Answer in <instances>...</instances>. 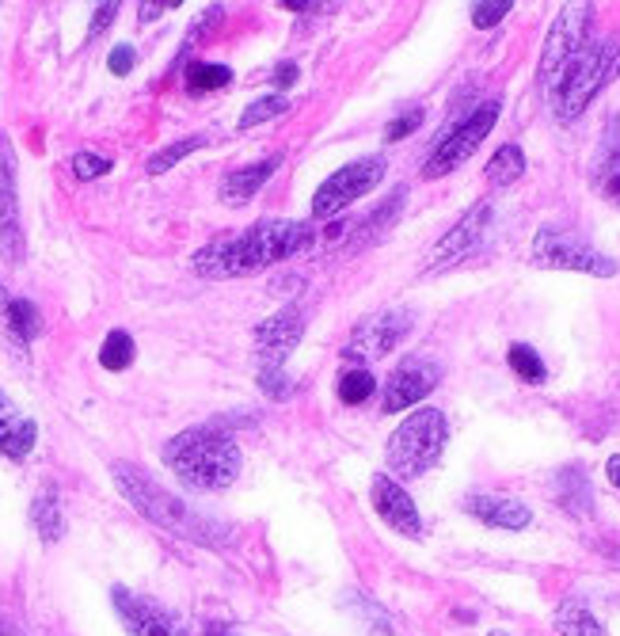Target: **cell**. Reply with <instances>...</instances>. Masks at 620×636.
I'll return each mask as SVG.
<instances>
[{
  "label": "cell",
  "instance_id": "cell-24",
  "mask_svg": "<svg viewBox=\"0 0 620 636\" xmlns=\"http://www.w3.org/2000/svg\"><path fill=\"white\" fill-rule=\"evenodd\" d=\"M484 176H487V183H495V188H510L514 180H522L525 176L522 145H499V149L491 153V160H487Z\"/></svg>",
  "mask_w": 620,
  "mask_h": 636
},
{
  "label": "cell",
  "instance_id": "cell-28",
  "mask_svg": "<svg viewBox=\"0 0 620 636\" xmlns=\"http://www.w3.org/2000/svg\"><path fill=\"white\" fill-rule=\"evenodd\" d=\"M198 149H206V137H203V134H195V137H183V142H172V145H168V149L153 153V160H149V172H153V176L168 172V168H175V165H180V160H187L191 153H198Z\"/></svg>",
  "mask_w": 620,
  "mask_h": 636
},
{
  "label": "cell",
  "instance_id": "cell-35",
  "mask_svg": "<svg viewBox=\"0 0 620 636\" xmlns=\"http://www.w3.org/2000/svg\"><path fill=\"white\" fill-rule=\"evenodd\" d=\"M134 65H137V50H134V46H114L111 58H107V69H111V73H119V76H126Z\"/></svg>",
  "mask_w": 620,
  "mask_h": 636
},
{
  "label": "cell",
  "instance_id": "cell-40",
  "mask_svg": "<svg viewBox=\"0 0 620 636\" xmlns=\"http://www.w3.org/2000/svg\"><path fill=\"white\" fill-rule=\"evenodd\" d=\"M606 472H609V480H613V488H620V454H617V457H609Z\"/></svg>",
  "mask_w": 620,
  "mask_h": 636
},
{
  "label": "cell",
  "instance_id": "cell-27",
  "mask_svg": "<svg viewBox=\"0 0 620 636\" xmlns=\"http://www.w3.org/2000/svg\"><path fill=\"white\" fill-rule=\"evenodd\" d=\"M374 389H377V382H374V374L369 370H343V377H339V400L343 405H366L369 397H374Z\"/></svg>",
  "mask_w": 620,
  "mask_h": 636
},
{
  "label": "cell",
  "instance_id": "cell-12",
  "mask_svg": "<svg viewBox=\"0 0 620 636\" xmlns=\"http://www.w3.org/2000/svg\"><path fill=\"white\" fill-rule=\"evenodd\" d=\"M412 324H415L412 313H404V309H389V313L369 316V321H362L358 328H354L343 355L347 359H385V355L412 332Z\"/></svg>",
  "mask_w": 620,
  "mask_h": 636
},
{
  "label": "cell",
  "instance_id": "cell-38",
  "mask_svg": "<svg viewBox=\"0 0 620 636\" xmlns=\"http://www.w3.org/2000/svg\"><path fill=\"white\" fill-rule=\"evenodd\" d=\"M275 81L282 84V88H290V84L297 81V65H293V61H282V65L275 69Z\"/></svg>",
  "mask_w": 620,
  "mask_h": 636
},
{
  "label": "cell",
  "instance_id": "cell-37",
  "mask_svg": "<svg viewBox=\"0 0 620 636\" xmlns=\"http://www.w3.org/2000/svg\"><path fill=\"white\" fill-rule=\"evenodd\" d=\"M282 8H290V12H328L336 4H324V0H282Z\"/></svg>",
  "mask_w": 620,
  "mask_h": 636
},
{
  "label": "cell",
  "instance_id": "cell-19",
  "mask_svg": "<svg viewBox=\"0 0 620 636\" xmlns=\"http://www.w3.org/2000/svg\"><path fill=\"white\" fill-rule=\"evenodd\" d=\"M591 183L601 199L620 206V127L617 122H609L606 137H601L598 157H594V168H591Z\"/></svg>",
  "mask_w": 620,
  "mask_h": 636
},
{
  "label": "cell",
  "instance_id": "cell-30",
  "mask_svg": "<svg viewBox=\"0 0 620 636\" xmlns=\"http://www.w3.org/2000/svg\"><path fill=\"white\" fill-rule=\"evenodd\" d=\"M285 111H290V99H285V96L252 99V104L244 107V115H240V130H252V127H259V122L275 119V115H285Z\"/></svg>",
  "mask_w": 620,
  "mask_h": 636
},
{
  "label": "cell",
  "instance_id": "cell-10",
  "mask_svg": "<svg viewBox=\"0 0 620 636\" xmlns=\"http://www.w3.org/2000/svg\"><path fill=\"white\" fill-rule=\"evenodd\" d=\"M111 602L130 636H187V625L180 622V614L168 610L165 602L149 599V595H137L130 587H114Z\"/></svg>",
  "mask_w": 620,
  "mask_h": 636
},
{
  "label": "cell",
  "instance_id": "cell-3",
  "mask_svg": "<svg viewBox=\"0 0 620 636\" xmlns=\"http://www.w3.org/2000/svg\"><path fill=\"white\" fill-rule=\"evenodd\" d=\"M165 465L195 492H221L240 477V446L221 427H191L165 446Z\"/></svg>",
  "mask_w": 620,
  "mask_h": 636
},
{
  "label": "cell",
  "instance_id": "cell-33",
  "mask_svg": "<svg viewBox=\"0 0 620 636\" xmlns=\"http://www.w3.org/2000/svg\"><path fill=\"white\" fill-rule=\"evenodd\" d=\"M73 172H76V180H96V176L111 172V160H107L104 153H76Z\"/></svg>",
  "mask_w": 620,
  "mask_h": 636
},
{
  "label": "cell",
  "instance_id": "cell-17",
  "mask_svg": "<svg viewBox=\"0 0 620 636\" xmlns=\"http://www.w3.org/2000/svg\"><path fill=\"white\" fill-rule=\"evenodd\" d=\"M464 511L472 518H479L484 526H491V530H525V526H533V511L522 500H514V495L479 492L472 500H464Z\"/></svg>",
  "mask_w": 620,
  "mask_h": 636
},
{
  "label": "cell",
  "instance_id": "cell-39",
  "mask_svg": "<svg viewBox=\"0 0 620 636\" xmlns=\"http://www.w3.org/2000/svg\"><path fill=\"white\" fill-rule=\"evenodd\" d=\"M168 8H180V4H142V12H137V15L149 23V20H157V15H165Z\"/></svg>",
  "mask_w": 620,
  "mask_h": 636
},
{
  "label": "cell",
  "instance_id": "cell-43",
  "mask_svg": "<svg viewBox=\"0 0 620 636\" xmlns=\"http://www.w3.org/2000/svg\"><path fill=\"white\" fill-rule=\"evenodd\" d=\"M491 636H507V633H491Z\"/></svg>",
  "mask_w": 620,
  "mask_h": 636
},
{
  "label": "cell",
  "instance_id": "cell-8",
  "mask_svg": "<svg viewBox=\"0 0 620 636\" xmlns=\"http://www.w3.org/2000/svg\"><path fill=\"white\" fill-rule=\"evenodd\" d=\"M591 27H594V4H568L556 15L552 31L545 38V53H540V84L548 92H556V84L571 69V61L586 50Z\"/></svg>",
  "mask_w": 620,
  "mask_h": 636
},
{
  "label": "cell",
  "instance_id": "cell-2",
  "mask_svg": "<svg viewBox=\"0 0 620 636\" xmlns=\"http://www.w3.org/2000/svg\"><path fill=\"white\" fill-rule=\"evenodd\" d=\"M111 477H114V484H119V492L126 495L130 507L142 511L149 523L165 526V530L175 533V538H187V541L206 545V549H217L229 541V530H224L221 523H214L206 511H198L195 503H187L183 495H172L165 484H157L149 472L137 469V465L114 461Z\"/></svg>",
  "mask_w": 620,
  "mask_h": 636
},
{
  "label": "cell",
  "instance_id": "cell-23",
  "mask_svg": "<svg viewBox=\"0 0 620 636\" xmlns=\"http://www.w3.org/2000/svg\"><path fill=\"white\" fill-rule=\"evenodd\" d=\"M0 328H4V336L12 339V347H23L42 332V321H38V309L31 305L27 298H12L8 301V316Z\"/></svg>",
  "mask_w": 620,
  "mask_h": 636
},
{
  "label": "cell",
  "instance_id": "cell-41",
  "mask_svg": "<svg viewBox=\"0 0 620 636\" xmlns=\"http://www.w3.org/2000/svg\"><path fill=\"white\" fill-rule=\"evenodd\" d=\"M206 636H229V629H224V625H209Z\"/></svg>",
  "mask_w": 620,
  "mask_h": 636
},
{
  "label": "cell",
  "instance_id": "cell-31",
  "mask_svg": "<svg viewBox=\"0 0 620 636\" xmlns=\"http://www.w3.org/2000/svg\"><path fill=\"white\" fill-rule=\"evenodd\" d=\"M232 81V73L224 65H209V61H198V65L187 69V88L191 92H214L224 88Z\"/></svg>",
  "mask_w": 620,
  "mask_h": 636
},
{
  "label": "cell",
  "instance_id": "cell-16",
  "mask_svg": "<svg viewBox=\"0 0 620 636\" xmlns=\"http://www.w3.org/2000/svg\"><path fill=\"white\" fill-rule=\"evenodd\" d=\"M369 500H374V511L392 526L397 533H408V538H418L423 533V523H418V511L412 503V495L400 488V480L377 472L374 484H369Z\"/></svg>",
  "mask_w": 620,
  "mask_h": 636
},
{
  "label": "cell",
  "instance_id": "cell-21",
  "mask_svg": "<svg viewBox=\"0 0 620 636\" xmlns=\"http://www.w3.org/2000/svg\"><path fill=\"white\" fill-rule=\"evenodd\" d=\"M552 492H556V503H563L571 515H591L594 511V488L579 465H563V469L556 472Z\"/></svg>",
  "mask_w": 620,
  "mask_h": 636
},
{
  "label": "cell",
  "instance_id": "cell-36",
  "mask_svg": "<svg viewBox=\"0 0 620 636\" xmlns=\"http://www.w3.org/2000/svg\"><path fill=\"white\" fill-rule=\"evenodd\" d=\"M114 12H119V4H99L96 20H92V38H96V35H104V31H107V23L114 20Z\"/></svg>",
  "mask_w": 620,
  "mask_h": 636
},
{
  "label": "cell",
  "instance_id": "cell-11",
  "mask_svg": "<svg viewBox=\"0 0 620 636\" xmlns=\"http://www.w3.org/2000/svg\"><path fill=\"white\" fill-rule=\"evenodd\" d=\"M23 252H27V240L20 221V195H15V153L0 130V260L23 263Z\"/></svg>",
  "mask_w": 620,
  "mask_h": 636
},
{
  "label": "cell",
  "instance_id": "cell-34",
  "mask_svg": "<svg viewBox=\"0 0 620 636\" xmlns=\"http://www.w3.org/2000/svg\"><path fill=\"white\" fill-rule=\"evenodd\" d=\"M418 127H423V107H415V111L392 119L389 130H385V137H389V142H404V137L412 134V130H418Z\"/></svg>",
  "mask_w": 620,
  "mask_h": 636
},
{
  "label": "cell",
  "instance_id": "cell-15",
  "mask_svg": "<svg viewBox=\"0 0 620 636\" xmlns=\"http://www.w3.org/2000/svg\"><path fill=\"white\" fill-rule=\"evenodd\" d=\"M301 336H305V313L297 305L282 309L270 321H263L255 328V347H259L263 367H282L293 355V347L301 344Z\"/></svg>",
  "mask_w": 620,
  "mask_h": 636
},
{
  "label": "cell",
  "instance_id": "cell-5",
  "mask_svg": "<svg viewBox=\"0 0 620 636\" xmlns=\"http://www.w3.org/2000/svg\"><path fill=\"white\" fill-rule=\"evenodd\" d=\"M446 416L438 408H418L397 427V434L389 439V469L392 480H415L426 469H434L446 449Z\"/></svg>",
  "mask_w": 620,
  "mask_h": 636
},
{
  "label": "cell",
  "instance_id": "cell-4",
  "mask_svg": "<svg viewBox=\"0 0 620 636\" xmlns=\"http://www.w3.org/2000/svg\"><path fill=\"white\" fill-rule=\"evenodd\" d=\"M617 69H620V38H606V43H598V46H586V50L571 61L568 73L560 76V84H556V92H552L556 115H560L563 122H575L579 115L591 107V99L613 81Z\"/></svg>",
  "mask_w": 620,
  "mask_h": 636
},
{
  "label": "cell",
  "instance_id": "cell-14",
  "mask_svg": "<svg viewBox=\"0 0 620 636\" xmlns=\"http://www.w3.org/2000/svg\"><path fill=\"white\" fill-rule=\"evenodd\" d=\"M487 225H491V203H476L446 237L438 240V244H434L430 260H426V271H446V267H457L461 260H469L479 248V240H484Z\"/></svg>",
  "mask_w": 620,
  "mask_h": 636
},
{
  "label": "cell",
  "instance_id": "cell-42",
  "mask_svg": "<svg viewBox=\"0 0 620 636\" xmlns=\"http://www.w3.org/2000/svg\"><path fill=\"white\" fill-rule=\"evenodd\" d=\"M0 636H20V633H15V629H12V625H8V622H4V617H0Z\"/></svg>",
  "mask_w": 620,
  "mask_h": 636
},
{
  "label": "cell",
  "instance_id": "cell-32",
  "mask_svg": "<svg viewBox=\"0 0 620 636\" xmlns=\"http://www.w3.org/2000/svg\"><path fill=\"white\" fill-rule=\"evenodd\" d=\"M510 0H479V4H472V27L487 31L495 27V23H502V15L510 12Z\"/></svg>",
  "mask_w": 620,
  "mask_h": 636
},
{
  "label": "cell",
  "instance_id": "cell-25",
  "mask_svg": "<svg viewBox=\"0 0 620 636\" xmlns=\"http://www.w3.org/2000/svg\"><path fill=\"white\" fill-rule=\"evenodd\" d=\"M556 629L563 636H601V622L583 607V602H563L556 610Z\"/></svg>",
  "mask_w": 620,
  "mask_h": 636
},
{
  "label": "cell",
  "instance_id": "cell-6",
  "mask_svg": "<svg viewBox=\"0 0 620 636\" xmlns=\"http://www.w3.org/2000/svg\"><path fill=\"white\" fill-rule=\"evenodd\" d=\"M499 111H502L499 99H484L479 107H472V111L464 115V119L457 122V127L449 130L438 145H434V153L426 157V165H423V180H441V176H449L453 168H461L464 160H469L472 153L484 145V137L495 130Z\"/></svg>",
  "mask_w": 620,
  "mask_h": 636
},
{
  "label": "cell",
  "instance_id": "cell-26",
  "mask_svg": "<svg viewBox=\"0 0 620 636\" xmlns=\"http://www.w3.org/2000/svg\"><path fill=\"white\" fill-rule=\"evenodd\" d=\"M510 370H514L522 382H530V385H540L548 377V370H545V359H540L537 351H533L530 344H514L510 347Z\"/></svg>",
  "mask_w": 620,
  "mask_h": 636
},
{
  "label": "cell",
  "instance_id": "cell-18",
  "mask_svg": "<svg viewBox=\"0 0 620 636\" xmlns=\"http://www.w3.org/2000/svg\"><path fill=\"white\" fill-rule=\"evenodd\" d=\"M35 439H38L35 420L23 416L8 393H0V454H8L12 461H23L35 449Z\"/></svg>",
  "mask_w": 620,
  "mask_h": 636
},
{
  "label": "cell",
  "instance_id": "cell-1",
  "mask_svg": "<svg viewBox=\"0 0 620 636\" xmlns=\"http://www.w3.org/2000/svg\"><path fill=\"white\" fill-rule=\"evenodd\" d=\"M313 240L316 232L308 221H259L247 232H240V237L209 244L195 260V267L214 278L255 275V271L270 267V263H282L297 252H308Z\"/></svg>",
  "mask_w": 620,
  "mask_h": 636
},
{
  "label": "cell",
  "instance_id": "cell-22",
  "mask_svg": "<svg viewBox=\"0 0 620 636\" xmlns=\"http://www.w3.org/2000/svg\"><path fill=\"white\" fill-rule=\"evenodd\" d=\"M31 523H35L38 538H42L46 545L65 538V515H61V500L53 495V488H42V492L35 495V503H31Z\"/></svg>",
  "mask_w": 620,
  "mask_h": 636
},
{
  "label": "cell",
  "instance_id": "cell-29",
  "mask_svg": "<svg viewBox=\"0 0 620 636\" xmlns=\"http://www.w3.org/2000/svg\"><path fill=\"white\" fill-rule=\"evenodd\" d=\"M134 362V339L130 332H111L99 347V367L104 370H126Z\"/></svg>",
  "mask_w": 620,
  "mask_h": 636
},
{
  "label": "cell",
  "instance_id": "cell-9",
  "mask_svg": "<svg viewBox=\"0 0 620 636\" xmlns=\"http://www.w3.org/2000/svg\"><path fill=\"white\" fill-rule=\"evenodd\" d=\"M385 172H389L385 157H362V160H354V165L339 168V172L328 176V180L320 183V191L313 195V217H331V214L347 211V206L358 203L366 191H374L377 183L385 180Z\"/></svg>",
  "mask_w": 620,
  "mask_h": 636
},
{
  "label": "cell",
  "instance_id": "cell-20",
  "mask_svg": "<svg viewBox=\"0 0 620 636\" xmlns=\"http://www.w3.org/2000/svg\"><path fill=\"white\" fill-rule=\"evenodd\" d=\"M278 165H282V157H267V160H255V165L229 172L221 180V203L224 206H244V203H252L255 191H263V183H267L270 176L278 172Z\"/></svg>",
  "mask_w": 620,
  "mask_h": 636
},
{
  "label": "cell",
  "instance_id": "cell-13",
  "mask_svg": "<svg viewBox=\"0 0 620 636\" xmlns=\"http://www.w3.org/2000/svg\"><path fill=\"white\" fill-rule=\"evenodd\" d=\"M438 382H441V367H438V362L423 359V355H415V359H404L389 374V382H385L381 408H385V412H404V408H412V405H418V400H426V393H430Z\"/></svg>",
  "mask_w": 620,
  "mask_h": 636
},
{
  "label": "cell",
  "instance_id": "cell-7",
  "mask_svg": "<svg viewBox=\"0 0 620 636\" xmlns=\"http://www.w3.org/2000/svg\"><path fill=\"white\" fill-rule=\"evenodd\" d=\"M530 263L548 271H583V275H598V278H613L617 275V260L594 252L583 237L560 229V225H545L537 232L530 248Z\"/></svg>",
  "mask_w": 620,
  "mask_h": 636
}]
</instances>
